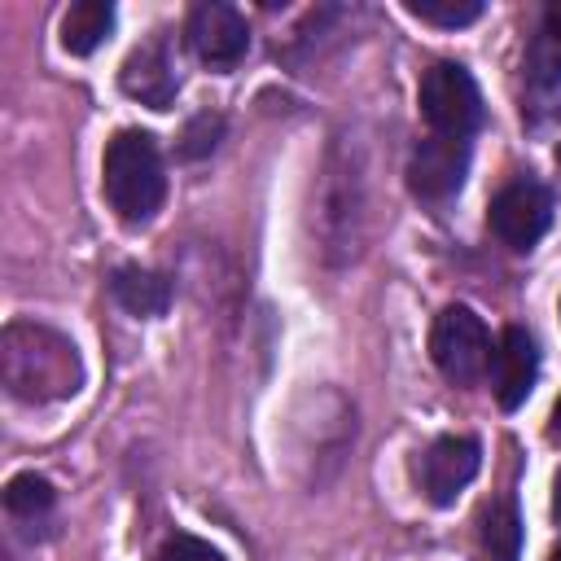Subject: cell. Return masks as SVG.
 Returning a JSON list of instances; mask_svg holds the SVG:
<instances>
[{"label": "cell", "instance_id": "obj_16", "mask_svg": "<svg viewBox=\"0 0 561 561\" xmlns=\"http://www.w3.org/2000/svg\"><path fill=\"white\" fill-rule=\"evenodd\" d=\"M408 13L434 26H469L482 18V0H408Z\"/></svg>", "mask_w": 561, "mask_h": 561}, {"label": "cell", "instance_id": "obj_19", "mask_svg": "<svg viewBox=\"0 0 561 561\" xmlns=\"http://www.w3.org/2000/svg\"><path fill=\"white\" fill-rule=\"evenodd\" d=\"M548 434L561 443V399H557V408H552V425H548Z\"/></svg>", "mask_w": 561, "mask_h": 561}, {"label": "cell", "instance_id": "obj_1", "mask_svg": "<svg viewBox=\"0 0 561 561\" xmlns=\"http://www.w3.org/2000/svg\"><path fill=\"white\" fill-rule=\"evenodd\" d=\"M0 381L22 403H57L70 399L83 381V364L70 337L48 324L13 320L0 333Z\"/></svg>", "mask_w": 561, "mask_h": 561}, {"label": "cell", "instance_id": "obj_18", "mask_svg": "<svg viewBox=\"0 0 561 561\" xmlns=\"http://www.w3.org/2000/svg\"><path fill=\"white\" fill-rule=\"evenodd\" d=\"M158 561H224V557H219L206 539H197V535H171V539L162 543Z\"/></svg>", "mask_w": 561, "mask_h": 561}, {"label": "cell", "instance_id": "obj_20", "mask_svg": "<svg viewBox=\"0 0 561 561\" xmlns=\"http://www.w3.org/2000/svg\"><path fill=\"white\" fill-rule=\"evenodd\" d=\"M552 513H557V522H561V473H557V486H552Z\"/></svg>", "mask_w": 561, "mask_h": 561}, {"label": "cell", "instance_id": "obj_12", "mask_svg": "<svg viewBox=\"0 0 561 561\" xmlns=\"http://www.w3.org/2000/svg\"><path fill=\"white\" fill-rule=\"evenodd\" d=\"M110 31H114V4H110V0H79V4H70L66 18H61V44H66V53H75V57L96 53Z\"/></svg>", "mask_w": 561, "mask_h": 561}, {"label": "cell", "instance_id": "obj_10", "mask_svg": "<svg viewBox=\"0 0 561 561\" xmlns=\"http://www.w3.org/2000/svg\"><path fill=\"white\" fill-rule=\"evenodd\" d=\"M175 88H180V79H175V66L162 44H145L123 61V92L136 96L140 105L167 110L175 101Z\"/></svg>", "mask_w": 561, "mask_h": 561}, {"label": "cell", "instance_id": "obj_2", "mask_svg": "<svg viewBox=\"0 0 561 561\" xmlns=\"http://www.w3.org/2000/svg\"><path fill=\"white\" fill-rule=\"evenodd\" d=\"M101 188H105L110 210L123 224H145L158 215V206L167 197V167H162V153L149 131H118L105 145Z\"/></svg>", "mask_w": 561, "mask_h": 561}, {"label": "cell", "instance_id": "obj_5", "mask_svg": "<svg viewBox=\"0 0 561 561\" xmlns=\"http://www.w3.org/2000/svg\"><path fill=\"white\" fill-rule=\"evenodd\" d=\"M486 224L508 250H530L552 228V193L539 180H513L491 197Z\"/></svg>", "mask_w": 561, "mask_h": 561}, {"label": "cell", "instance_id": "obj_4", "mask_svg": "<svg viewBox=\"0 0 561 561\" xmlns=\"http://www.w3.org/2000/svg\"><path fill=\"white\" fill-rule=\"evenodd\" d=\"M421 114L434 127V136L469 140L482 127V92L473 75L456 61H438L421 75Z\"/></svg>", "mask_w": 561, "mask_h": 561}, {"label": "cell", "instance_id": "obj_6", "mask_svg": "<svg viewBox=\"0 0 561 561\" xmlns=\"http://www.w3.org/2000/svg\"><path fill=\"white\" fill-rule=\"evenodd\" d=\"M184 35H188V48L197 53V61H206L210 70H232L245 57V48H250L245 18L232 4H224V0L193 4Z\"/></svg>", "mask_w": 561, "mask_h": 561}, {"label": "cell", "instance_id": "obj_21", "mask_svg": "<svg viewBox=\"0 0 561 561\" xmlns=\"http://www.w3.org/2000/svg\"><path fill=\"white\" fill-rule=\"evenodd\" d=\"M548 561H561V543H557V548H552V552H548Z\"/></svg>", "mask_w": 561, "mask_h": 561}, {"label": "cell", "instance_id": "obj_8", "mask_svg": "<svg viewBox=\"0 0 561 561\" xmlns=\"http://www.w3.org/2000/svg\"><path fill=\"white\" fill-rule=\"evenodd\" d=\"M478 465H482L478 438H469V434H443V438H434L430 451H425V460H421V491H425V500L438 504V508L451 504L473 482Z\"/></svg>", "mask_w": 561, "mask_h": 561}, {"label": "cell", "instance_id": "obj_14", "mask_svg": "<svg viewBox=\"0 0 561 561\" xmlns=\"http://www.w3.org/2000/svg\"><path fill=\"white\" fill-rule=\"evenodd\" d=\"M53 486L44 482V478H35V473H18L9 486H4V508L13 513V517H22V522H44L48 513H53Z\"/></svg>", "mask_w": 561, "mask_h": 561}, {"label": "cell", "instance_id": "obj_22", "mask_svg": "<svg viewBox=\"0 0 561 561\" xmlns=\"http://www.w3.org/2000/svg\"><path fill=\"white\" fill-rule=\"evenodd\" d=\"M557 162H561V149H557Z\"/></svg>", "mask_w": 561, "mask_h": 561}, {"label": "cell", "instance_id": "obj_3", "mask_svg": "<svg viewBox=\"0 0 561 561\" xmlns=\"http://www.w3.org/2000/svg\"><path fill=\"white\" fill-rule=\"evenodd\" d=\"M430 355H434V364H438V373H443L447 381L473 386L478 377L491 373L495 346H491V333H486L482 316L456 302V307L438 311L434 333H430Z\"/></svg>", "mask_w": 561, "mask_h": 561}, {"label": "cell", "instance_id": "obj_15", "mask_svg": "<svg viewBox=\"0 0 561 561\" xmlns=\"http://www.w3.org/2000/svg\"><path fill=\"white\" fill-rule=\"evenodd\" d=\"M530 70L539 83H557L561 79V0H552L543 9V31L530 48Z\"/></svg>", "mask_w": 561, "mask_h": 561}, {"label": "cell", "instance_id": "obj_17", "mask_svg": "<svg viewBox=\"0 0 561 561\" xmlns=\"http://www.w3.org/2000/svg\"><path fill=\"white\" fill-rule=\"evenodd\" d=\"M219 131H224L219 114H197V118L184 127V145H180V153H184V158H202V153H210L215 140H219Z\"/></svg>", "mask_w": 561, "mask_h": 561}, {"label": "cell", "instance_id": "obj_13", "mask_svg": "<svg viewBox=\"0 0 561 561\" xmlns=\"http://www.w3.org/2000/svg\"><path fill=\"white\" fill-rule=\"evenodd\" d=\"M482 548L491 561H517L522 557V517L513 500H491L482 508Z\"/></svg>", "mask_w": 561, "mask_h": 561}, {"label": "cell", "instance_id": "obj_7", "mask_svg": "<svg viewBox=\"0 0 561 561\" xmlns=\"http://www.w3.org/2000/svg\"><path fill=\"white\" fill-rule=\"evenodd\" d=\"M465 171H469V140L456 136H425L408 158V184L425 202L451 197L465 184Z\"/></svg>", "mask_w": 561, "mask_h": 561}, {"label": "cell", "instance_id": "obj_11", "mask_svg": "<svg viewBox=\"0 0 561 561\" xmlns=\"http://www.w3.org/2000/svg\"><path fill=\"white\" fill-rule=\"evenodd\" d=\"M110 289H114V302L127 307L131 316H162L171 307V280L162 272L136 267V263L118 267L114 280H110Z\"/></svg>", "mask_w": 561, "mask_h": 561}, {"label": "cell", "instance_id": "obj_9", "mask_svg": "<svg viewBox=\"0 0 561 561\" xmlns=\"http://www.w3.org/2000/svg\"><path fill=\"white\" fill-rule=\"evenodd\" d=\"M535 381H539V346H535L530 329L508 324L504 337H500V346H495V355H491V390H495V403L504 412L522 408L530 399Z\"/></svg>", "mask_w": 561, "mask_h": 561}]
</instances>
